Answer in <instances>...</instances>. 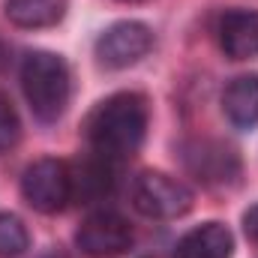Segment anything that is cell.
I'll return each mask as SVG.
<instances>
[{"label":"cell","mask_w":258,"mask_h":258,"mask_svg":"<svg viewBox=\"0 0 258 258\" xmlns=\"http://www.w3.org/2000/svg\"><path fill=\"white\" fill-rule=\"evenodd\" d=\"M147 117L150 111L141 93L123 90V93L102 99L87 117V141L93 153L105 159L132 156L147 135Z\"/></svg>","instance_id":"6da1fadb"},{"label":"cell","mask_w":258,"mask_h":258,"mask_svg":"<svg viewBox=\"0 0 258 258\" xmlns=\"http://www.w3.org/2000/svg\"><path fill=\"white\" fill-rule=\"evenodd\" d=\"M21 87L33 117L42 123H54L69 105V93H72L69 66L60 54L30 51L21 60Z\"/></svg>","instance_id":"7a4b0ae2"},{"label":"cell","mask_w":258,"mask_h":258,"mask_svg":"<svg viewBox=\"0 0 258 258\" xmlns=\"http://www.w3.org/2000/svg\"><path fill=\"white\" fill-rule=\"evenodd\" d=\"M132 204L150 219H177L192 210V189L162 171H141L132 183Z\"/></svg>","instance_id":"3957f363"},{"label":"cell","mask_w":258,"mask_h":258,"mask_svg":"<svg viewBox=\"0 0 258 258\" xmlns=\"http://www.w3.org/2000/svg\"><path fill=\"white\" fill-rule=\"evenodd\" d=\"M21 195L39 213H60L72 201V177L69 165L60 159H36L21 174Z\"/></svg>","instance_id":"277c9868"},{"label":"cell","mask_w":258,"mask_h":258,"mask_svg":"<svg viewBox=\"0 0 258 258\" xmlns=\"http://www.w3.org/2000/svg\"><path fill=\"white\" fill-rule=\"evenodd\" d=\"M132 225L114 210H96L90 213L78 231L75 246L90 258H120L132 249Z\"/></svg>","instance_id":"5b68a950"},{"label":"cell","mask_w":258,"mask_h":258,"mask_svg":"<svg viewBox=\"0 0 258 258\" xmlns=\"http://www.w3.org/2000/svg\"><path fill=\"white\" fill-rule=\"evenodd\" d=\"M153 48V33L141 21H117L96 39V60L105 69H129Z\"/></svg>","instance_id":"8992f818"},{"label":"cell","mask_w":258,"mask_h":258,"mask_svg":"<svg viewBox=\"0 0 258 258\" xmlns=\"http://www.w3.org/2000/svg\"><path fill=\"white\" fill-rule=\"evenodd\" d=\"M183 162L198 180L204 183H225L231 177H237L240 162L237 153L219 141H192L183 150Z\"/></svg>","instance_id":"52a82bcc"},{"label":"cell","mask_w":258,"mask_h":258,"mask_svg":"<svg viewBox=\"0 0 258 258\" xmlns=\"http://www.w3.org/2000/svg\"><path fill=\"white\" fill-rule=\"evenodd\" d=\"M216 36H219V48L225 51V57L231 60L258 57V12L243 9V6L228 9L219 18Z\"/></svg>","instance_id":"ba28073f"},{"label":"cell","mask_w":258,"mask_h":258,"mask_svg":"<svg viewBox=\"0 0 258 258\" xmlns=\"http://www.w3.org/2000/svg\"><path fill=\"white\" fill-rule=\"evenodd\" d=\"M231 249H234L231 231L222 222H204L177 240L174 258H231Z\"/></svg>","instance_id":"9c48e42d"},{"label":"cell","mask_w":258,"mask_h":258,"mask_svg":"<svg viewBox=\"0 0 258 258\" xmlns=\"http://www.w3.org/2000/svg\"><path fill=\"white\" fill-rule=\"evenodd\" d=\"M225 117L237 129H252L258 123V75L234 78L222 93Z\"/></svg>","instance_id":"30bf717a"},{"label":"cell","mask_w":258,"mask_h":258,"mask_svg":"<svg viewBox=\"0 0 258 258\" xmlns=\"http://www.w3.org/2000/svg\"><path fill=\"white\" fill-rule=\"evenodd\" d=\"M114 159H105L96 153V159H84L78 162L75 168H69V177H72V198L78 201H96L102 195L111 192V183H114V168H111Z\"/></svg>","instance_id":"8fae6325"},{"label":"cell","mask_w":258,"mask_h":258,"mask_svg":"<svg viewBox=\"0 0 258 258\" xmlns=\"http://www.w3.org/2000/svg\"><path fill=\"white\" fill-rule=\"evenodd\" d=\"M66 15V0H6V18L15 27H51Z\"/></svg>","instance_id":"7c38bea8"},{"label":"cell","mask_w":258,"mask_h":258,"mask_svg":"<svg viewBox=\"0 0 258 258\" xmlns=\"http://www.w3.org/2000/svg\"><path fill=\"white\" fill-rule=\"evenodd\" d=\"M30 246V234L24 222L12 213H0V258H18Z\"/></svg>","instance_id":"4fadbf2b"},{"label":"cell","mask_w":258,"mask_h":258,"mask_svg":"<svg viewBox=\"0 0 258 258\" xmlns=\"http://www.w3.org/2000/svg\"><path fill=\"white\" fill-rule=\"evenodd\" d=\"M21 138V120H18V111L15 105L9 102V96L0 90V153L12 150Z\"/></svg>","instance_id":"5bb4252c"},{"label":"cell","mask_w":258,"mask_h":258,"mask_svg":"<svg viewBox=\"0 0 258 258\" xmlns=\"http://www.w3.org/2000/svg\"><path fill=\"white\" fill-rule=\"evenodd\" d=\"M243 231H246V237H252L258 243V204H252V207L243 213Z\"/></svg>","instance_id":"9a60e30c"},{"label":"cell","mask_w":258,"mask_h":258,"mask_svg":"<svg viewBox=\"0 0 258 258\" xmlns=\"http://www.w3.org/2000/svg\"><path fill=\"white\" fill-rule=\"evenodd\" d=\"M120 3H141V0H120Z\"/></svg>","instance_id":"2e32d148"}]
</instances>
